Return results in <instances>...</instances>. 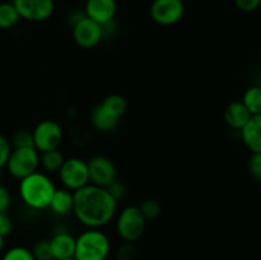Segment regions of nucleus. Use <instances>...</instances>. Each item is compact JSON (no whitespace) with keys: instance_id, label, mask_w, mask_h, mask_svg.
I'll return each mask as SVG.
<instances>
[{"instance_id":"26","label":"nucleus","mask_w":261,"mask_h":260,"mask_svg":"<svg viewBox=\"0 0 261 260\" xmlns=\"http://www.w3.org/2000/svg\"><path fill=\"white\" fill-rule=\"evenodd\" d=\"M138 250L134 242H125L117 249L116 259L117 260H135L137 259Z\"/></svg>"},{"instance_id":"23","label":"nucleus","mask_w":261,"mask_h":260,"mask_svg":"<svg viewBox=\"0 0 261 260\" xmlns=\"http://www.w3.org/2000/svg\"><path fill=\"white\" fill-rule=\"evenodd\" d=\"M2 260H35L32 251L24 246H13L3 255Z\"/></svg>"},{"instance_id":"8","label":"nucleus","mask_w":261,"mask_h":260,"mask_svg":"<svg viewBox=\"0 0 261 260\" xmlns=\"http://www.w3.org/2000/svg\"><path fill=\"white\" fill-rule=\"evenodd\" d=\"M150 18L160 25H173L182 19L185 4L182 0H153Z\"/></svg>"},{"instance_id":"18","label":"nucleus","mask_w":261,"mask_h":260,"mask_svg":"<svg viewBox=\"0 0 261 260\" xmlns=\"http://www.w3.org/2000/svg\"><path fill=\"white\" fill-rule=\"evenodd\" d=\"M105 111L107 112L109 115H111L112 117L115 119H121L122 115L125 114L127 109V103H126V99L121 96V94H109L107 97H105L102 99L101 103H98Z\"/></svg>"},{"instance_id":"22","label":"nucleus","mask_w":261,"mask_h":260,"mask_svg":"<svg viewBox=\"0 0 261 260\" xmlns=\"http://www.w3.org/2000/svg\"><path fill=\"white\" fill-rule=\"evenodd\" d=\"M138 206H139L145 221H154L162 213V205L155 199H145Z\"/></svg>"},{"instance_id":"25","label":"nucleus","mask_w":261,"mask_h":260,"mask_svg":"<svg viewBox=\"0 0 261 260\" xmlns=\"http://www.w3.org/2000/svg\"><path fill=\"white\" fill-rule=\"evenodd\" d=\"M12 148H24V147H33V135L32 132L28 130H17L13 134L12 140H10Z\"/></svg>"},{"instance_id":"11","label":"nucleus","mask_w":261,"mask_h":260,"mask_svg":"<svg viewBox=\"0 0 261 260\" xmlns=\"http://www.w3.org/2000/svg\"><path fill=\"white\" fill-rule=\"evenodd\" d=\"M20 19L28 22H43L54 14V0H13Z\"/></svg>"},{"instance_id":"13","label":"nucleus","mask_w":261,"mask_h":260,"mask_svg":"<svg viewBox=\"0 0 261 260\" xmlns=\"http://www.w3.org/2000/svg\"><path fill=\"white\" fill-rule=\"evenodd\" d=\"M51 252L54 260H64L74 257L75 252V237L68 231H58L50 240Z\"/></svg>"},{"instance_id":"4","label":"nucleus","mask_w":261,"mask_h":260,"mask_svg":"<svg viewBox=\"0 0 261 260\" xmlns=\"http://www.w3.org/2000/svg\"><path fill=\"white\" fill-rule=\"evenodd\" d=\"M8 172L14 178L22 180L40 168V152L35 147L12 148L7 161Z\"/></svg>"},{"instance_id":"32","label":"nucleus","mask_w":261,"mask_h":260,"mask_svg":"<svg viewBox=\"0 0 261 260\" xmlns=\"http://www.w3.org/2000/svg\"><path fill=\"white\" fill-rule=\"evenodd\" d=\"M12 203V196L5 186L0 185V213H5Z\"/></svg>"},{"instance_id":"1","label":"nucleus","mask_w":261,"mask_h":260,"mask_svg":"<svg viewBox=\"0 0 261 260\" xmlns=\"http://www.w3.org/2000/svg\"><path fill=\"white\" fill-rule=\"evenodd\" d=\"M117 201L106 188L88 184L74 191L73 213L87 228H101L116 216Z\"/></svg>"},{"instance_id":"6","label":"nucleus","mask_w":261,"mask_h":260,"mask_svg":"<svg viewBox=\"0 0 261 260\" xmlns=\"http://www.w3.org/2000/svg\"><path fill=\"white\" fill-rule=\"evenodd\" d=\"M59 178L63 188L70 191H76L89 184V172L87 161L79 157L65 158L59 170Z\"/></svg>"},{"instance_id":"20","label":"nucleus","mask_w":261,"mask_h":260,"mask_svg":"<svg viewBox=\"0 0 261 260\" xmlns=\"http://www.w3.org/2000/svg\"><path fill=\"white\" fill-rule=\"evenodd\" d=\"M241 102L251 115L261 114V87L251 86L250 88H247Z\"/></svg>"},{"instance_id":"31","label":"nucleus","mask_w":261,"mask_h":260,"mask_svg":"<svg viewBox=\"0 0 261 260\" xmlns=\"http://www.w3.org/2000/svg\"><path fill=\"white\" fill-rule=\"evenodd\" d=\"M13 229V221L9 216L5 213H0V235L3 237L8 236Z\"/></svg>"},{"instance_id":"33","label":"nucleus","mask_w":261,"mask_h":260,"mask_svg":"<svg viewBox=\"0 0 261 260\" xmlns=\"http://www.w3.org/2000/svg\"><path fill=\"white\" fill-rule=\"evenodd\" d=\"M4 239L5 237H3L2 235H0V252H2L3 249H4Z\"/></svg>"},{"instance_id":"27","label":"nucleus","mask_w":261,"mask_h":260,"mask_svg":"<svg viewBox=\"0 0 261 260\" xmlns=\"http://www.w3.org/2000/svg\"><path fill=\"white\" fill-rule=\"evenodd\" d=\"M106 190L109 191L110 195H111L116 201L121 200V199H124L125 195H126V188H125L124 184L120 180H117V178H115L109 186H106Z\"/></svg>"},{"instance_id":"7","label":"nucleus","mask_w":261,"mask_h":260,"mask_svg":"<svg viewBox=\"0 0 261 260\" xmlns=\"http://www.w3.org/2000/svg\"><path fill=\"white\" fill-rule=\"evenodd\" d=\"M33 147L40 153L59 149L63 143V129L55 120H42L32 130Z\"/></svg>"},{"instance_id":"30","label":"nucleus","mask_w":261,"mask_h":260,"mask_svg":"<svg viewBox=\"0 0 261 260\" xmlns=\"http://www.w3.org/2000/svg\"><path fill=\"white\" fill-rule=\"evenodd\" d=\"M234 4L241 12L251 13L260 8L261 0H234Z\"/></svg>"},{"instance_id":"15","label":"nucleus","mask_w":261,"mask_h":260,"mask_svg":"<svg viewBox=\"0 0 261 260\" xmlns=\"http://www.w3.org/2000/svg\"><path fill=\"white\" fill-rule=\"evenodd\" d=\"M251 116L252 115L241 101L231 102L224 110V121L229 127L236 130H241L249 122Z\"/></svg>"},{"instance_id":"28","label":"nucleus","mask_w":261,"mask_h":260,"mask_svg":"<svg viewBox=\"0 0 261 260\" xmlns=\"http://www.w3.org/2000/svg\"><path fill=\"white\" fill-rule=\"evenodd\" d=\"M249 171L255 180L261 183V152L251 154L249 160Z\"/></svg>"},{"instance_id":"21","label":"nucleus","mask_w":261,"mask_h":260,"mask_svg":"<svg viewBox=\"0 0 261 260\" xmlns=\"http://www.w3.org/2000/svg\"><path fill=\"white\" fill-rule=\"evenodd\" d=\"M20 20L17 9L13 3H0V28L10 30Z\"/></svg>"},{"instance_id":"24","label":"nucleus","mask_w":261,"mask_h":260,"mask_svg":"<svg viewBox=\"0 0 261 260\" xmlns=\"http://www.w3.org/2000/svg\"><path fill=\"white\" fill-rule=\"evenodd\" d=\"M31 251H32L35 260H54L48 240H40V241H37L33 245Z\"/></svg>"},{"instance_id":"5","label":"nucleus","mask_w":261,"mask_h":260,"mask_svg":"<svg viewBox=\"0 0 261 260\" xmlns=\"http://www.w3.org/2000/svg\"><path fill=\"white\" fill-rule=\"evenodd\" d=\"M147 221L138 205H127L116 218V232L125 242H135L143 236Z\"/></svg>"},{"instance_id":"16","label":"nucleus","mask_w":261,"mask_h":260,"mask_svg":"<svg viewBox=\"0 0 261 260\" xmlns=\"http://www.w3.org/2000/svg\"><path fill=\"white\" fill-rule=\"evenodd\" d=\"M73 204H74V193L65 188H56L54 193L51 203L48 209L53 212L55 216L64 217L68 216L69 213H73Z\"/></svg>"},{"instance_id":"10","label":"nucleus","mask_w":261,"mask_h":260,"mask_svg":"<svg viewBox=\"0 0 261 260\" xmlns=\"http://www.w3.org/2000/svg\"><path fill=\"white\" fill-rule=\"evenodd\" d=\"M87 165H88L89 184L106 188L116 178V166H115L114 161L106 155H92L87 161Z\"/></svg>"},{"instance_id":"17","label":"nucleus","mask_w":261,"mask_h":260,"mask_svg":"<svg viewBox=\"0 0 261 260\" xmlns=\"http://www.w3.org/2000/svg\"><path fill=\"white\" fill-rule=\"evenodd\" d=\"M120 120L115 119L111 115L107 114L99 105H97L91 112V124L99 132H112L117 127Z\"/></svg>"},{"instance_id":"29","label":"nucleus","mask_w":261,"mask_h":260,"mask_svg":"<svg viewBox=\"0 0 261 260\" xmlns=\"http://www.w3.org/2000/svg\"><path fill=\"white\" fill-rule=\"evenodd\" d=\"M10 152H12L10 140H8L4 135L0 134V170L3 167H5V165H7V161Z\"/></svg>"},{"instance_id":"2","label":"nucleus","mask_w":261,"mask_h":260,"mask_svg":"<svg viewBox=\"0 0 261 260\" xmlns=\"http://www.w3.org/2000/svg\"><path fill=\"white\" fill-rule=\"evenodd\" d=\"M56 186L46 172L36 171L27 177L19 180V196L23 203L35 211H43L48 208Z\"/></svg>"},{"instance_id":"14","label":"nucleus","mask_w":261,"mask_h":260,"mask_svg":"<svg viewBox=\"0 0 261 260\" xmlns=\"http://www.w3.org/2000/svg\"><path fill=\"white\" fill-rule=\"evenodd\" d=\"M240 132L242 142L251 153L261 152V114L252 115L249 122Z\"/></svg>"},{"instance_id":"34","label":"nucleus","mask_w":261,"mask_h":260,"mask_svg":"<svg viewBox=\"0 0 261 260\" xmlns=\"http://www.w3.org/2000/svg\"><path fill=\"white\" fill-rule=\"evenodd\" d=\"M64 260H75L74 257H69V259H64Z\"/></svg>"},{"instance_id":"12","label":"nucleus","mask_w":261,"mask_h":260,"mask_svg":"<svg viewBox=\"0 0 261 260\" xmlns=\"http://www.w3.org/2000/svg\"><path fill=\"white\" fill-rule=\"evenodd\" d=\"M117 12L116 0H87L84 14L98 24L105 25L114 20Z\"/></svg>"},{"instance_id":"3","label":"nucleus","mask_w":261,"mask_h":260,"mask_svg":"<svg viewBox=\"0 0 261 260\" xmlns=\"http://www.w3.org/2000/svg\"><path fill=\"white\" fill-rule=\"evenodd\" d=\"M111 244L110 239L101 228H87L75 237V260H106L109 257Z\"/></svg>"},{"instance_id":"9","label":"nucleus","mask_w":261,"mask_h":260,"mask_svg":"<svg viewBox=\"0 0 261 260\" xmlns=\"http://www.w3.org/2000/svg\"><path fill=\"white\" fill-rule=\"evenodd\" d=\"M73 40L79 47L93 48L103 38L102 25L89 19L88 17H82L73 24Z\"/></svg>"},{"instance_id":"19","label":"nucleus","mask_w":261,"mask_h":260,"mask_svg":"<svg viewBox=\"0 0 261 260\" xmlns=\"http://www.w3.org/2000/svg\"><path fill=\"white\" fill-rule=\"evenodd\" d=\"M64 161H65V157L59 149L40 153V167H42L43 172L46 173L59 172Z\"/></svg>"}]
</instances>
